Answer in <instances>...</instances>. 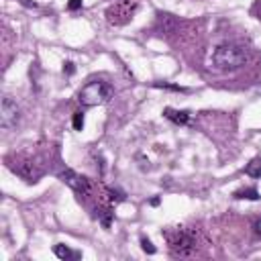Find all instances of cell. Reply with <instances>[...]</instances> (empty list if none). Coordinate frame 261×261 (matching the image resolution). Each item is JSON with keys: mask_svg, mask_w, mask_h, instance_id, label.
Wrapping results in <instances>:
<instances>
[{"mask_svg": "<svg viewBox=\"0 0 261 261\" xmlns=\"http://www.w3.org/2000/svg\"><path fill=\"white\" fill-rule=\"evenodd\" d=\"M247 55H245V49L239 47V45H230V43H224V45H218L212 53V61L218 69L222 71H234L239 69L243 63H245Z\"/></svg>", "mask_w": 261, "mask_h": 261, "instance_id": "6da1fadb", "label": "cell"}, {"mask_svg": "<svg viewBox=\"0 0 261 261\" xmlns=\"http://www.w3.org/2000/svg\"><path fill=\"white\" fill-rule=\"evenodd\" d=\"M165 239H167V247H169L173 257H190L196 251L194 232H190L186 228L165 230Z\"/></svg>", "mask_w": 261, "mask_h": 261, "instance_id": "7a4b0ae2", "label": "cell"}, {"mask_svg": "<svg viewBox=\"0 0 261 261\" xmlns=\"http://www.w3.org/2000/svg\"><path fill=\"white\" fill-rule=\"evenodd\" d=\"M108 98H110V86L106 82H100V80L88 82L77 94V100L84 106H98V104L106 102Z\"/></svg>", "mask_w": 261, "mask_h": 261, "instance_id": "3957f363", "label": "cell"}, {"mask_svg": "<svg viewBox=\"0 0 261 261\" xmlns=\"http://www.w3.org/2000/svg\"><path fill=\"white\" fill-rule=\"evenodd\" d=\"M8 167L14 173H18L22 179H27L29 184L37 181L43 175V169L33 159H29V157H12V159H8Z\"/></svg>", "mask_w": 261, "mask_h": 261, "instance_id": "277c9868", "label": "cell"}, {"mask_svg": "<svg viewBox=\"0 0 261 261\" xmlns=\"http://www.w3.org/2000/svg\"><path fill=\"white\" fill-rule=\"evenodd\" d=\"M61 179L77 194L80 200L82 198H90L94 194V186H92V181L86 175H80V173H75L71 169H65V171H61Z\"/></svg>", "mask_w": 261, "mask_h": 261, "instance_id": "5b68a950", "label": "cell"}, {"mask_svg": "<svg viewBox=\"0 0 261 261\" xmlns=\"http://www.w3.org/2000/svg\"><path fill=\"white\" fill-rule=\"evenodd\" d=\"M135 10H137V4H133V2H126V0L124 2H116L106 10V20L110 24H116V27L126 24L133 18Z\"/></svg>", "mask_w": 261, "mask_h": 261, "instance_id": "8992f818", "label": "cell"}, {"mask_svg": "<svg viewBox=\"0 0 261 261\" xmlns=\"http://www.w3.org/2000/svg\"><path fill=\"white\" fill-rule=\"evenodd\" d=\"M18 106L16 102L10 98V96H4L2 98V104H0V124L4 128H12L16 122H18Z\"/></svg>", "mask_w": 261, "mask_h": 261, "instance_id": "52a82bcc", "label": "cell"}, {"mask_svg": "<svg viewBox=\"0 0 261 261\" xmlns=\"http://www.w3.org/2000/svg\"><path fill=\"white\" fill-rule=\"evenodd\" d=\"M163 114H165V118H169L171 122H175V124H188V120H190V112L188 110H173V108H165L163 110Z\"/></svg>", "mask_w": 261, "mask_h": 261, "instance_id": "ba28073f", "label": "cell"}, {"mask_svg": "<svg viewBox=\"0 0 261 261\" xmlns=\"http://www.w3.org/2000/svg\"><path fill=\"white\" fill-rule=\"evenodd\" d=\"M245 173H247L249 177H255V179H259V177H261V157H255V159H251V161L247 163V167H245Z\"/></svg>", "mask_w": 261, "mask_h": 261, "instance_id": "9c48e42d", "label": "cell"}, {"mask_svg": "<svg viewBox=\"0 0 261 261\" xmlns=\"http://www.w3.org/2000/svg\"><path fill=\"white\" fill-rule=\"evenodd\" d=\"M234 198H239V200H259V192L255 188H245V190H237Z\"/></svg>", "mask_w": 261, "mask_h": 261, "instance_id": "30bf717a", "label": "cell"}, {"mask_svg": "<svg viewBox=\"0 0 261 261\" xmlns=\"http://www.w3.org/2000/svg\"><path fill=\"white\" fill-rule=\"evenodd\" d=\"M53 251H55V255H57L59 259H77V257H80L77 253H73V251H71L69 247H65V245H55Z\"/></svg>", "mask_w": 261, "mask_h": 261, "instance_id": "8fae6325", "label": "cell"}, {"mask_svg": "<svg viewBox=\"0 0 261 261\" xmlns=\"http://www.w3.org/2000/svg\"><path fill=\"white\" fill-rule=\"evenodd\" d=\"M141 249H143L145 253H149V255H153V253L157 251V249H155V245H153L149 239H145V237L141 239Z\"/></svg>", "mask_w": 261, "mask_h": 261, "instance_id": "7c38bea8", "label": "cell"}, {"mask_svg": "<svg viewBox=\"0 0 261 261\" xmlns=\"http://www.w3.org/2000/svg\"><path fill=\"white\" fill-rule=\"evenodd\" d=\"M73 128L75 130H82L84 128V112H75L73 114Z\"/></svg>", "mask_w": 261, "mask_h": 261, "instance_id": "4fadbf2b", "label": "cell"}, {"mask_svg": "<svg viewBox=\"0 0 261 261\" xmlns=\"http://www.w3.org/2000/svg\"><path fill=\"white\" fill-rule=\"evenodd\" d=\"M155 88H167V90H175V92H186V88H181V86H173V84H161V82H155Z\"/></svg>", "mask_w": 261, "mask_h": 261, "instance_id": "5bb4252c", "label": "cell"}, {"mask_svg": "<svg viewBox=\"0 0 261 261\" xmlns=\"http://www.w3.org/2000/svg\"><path fill=\"white\" fill-rule=\"evenodd\" d=\"M73 71H75V67H73V63H71V61H65V63H63V73H67V75H71Z\"/></svg>", "mask_w": 261, "mask_h": 261, "instance_id": "9a60e30c", "label": "cell"}, {"mask_svg": "<svg viewBox=\"0 0 261 261\" xmlns=\"http://www.w3.org/2000/svg\"><path fill=\"white\" fill-rule=\"evenodd\" d=\"M67 8H69V10H77V8H82V0H69V2H67Z\"/></svg>", "mask_w": 261, "mask_h": 261, "instance_id": "2e32d148", "label": "cell"}, {"mask_svg": "<svg viewBox=\"0 0 261 261\" xmlns=\"http://www.w3.org/2000/svg\"><path fill=\"white\" fill-rule=\"evenodd\" d=\"M257 232H259V234H261V220H259V222H257Z\"/></svg>", "mask_w": 261, "mask_h": 261, "instance_id": "e0dca14e", "label": "cell"}]
</instances>
